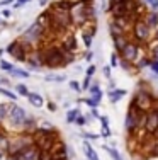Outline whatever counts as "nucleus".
<instances>
[{
	"mask_svg": "<svg viewBox=\"0 0 158 160\" xmlns=\"http://www.w3.org/2000/svg\"><path fill=\"white\" fill-rule=\"evenodd\" d=\"M58 133L55 129H43L36 128L32 133V142L41 152H51V148L55 147V143L58 142Z\"/></svg>",
	"mask_w": 158,
	"mask_h": 160,
	"instance_id": "nucleus-1",
	"label": "nucleus"
},
{
	"mask_svg": "<svg viewBox=\"0 0 158 160\" xmlns=\"http://www.w3.org/2000/svg\"><path fill=\"white\" fill-rule=\"evenodd\" d=\"M155 102H156V97L153 96V94L150 92V89L145 85V87H140V90L134 94L131 106H134L136 109H140L143 112H148L150 109L155 108Z\"/></svg>",
	"mask_w": 158,
	"mask_h": 160,
	"instance_id": "nucleus-2",
	"label": "nucleus"
},
{
	"mask_svg": "<svg viewBox=\"0 0 158 160\" xmlns=\"http://www.w3.org/2000/svg\"><path fill=\"white\" fill-rule=\"evenodd\" d=\"M129 34L133 36V39L136 41V43H140V44H146V43H150V41L153 39V29L150 28L143 19L134 21Z\"/></svg>",
	"mask_w": 158,
	"mask_h": 160,
	"instance_id": "nucleus-3",
	"label": "nucleus"
},
{
	"mask_svg": "<svg viewBox=\"0 0 158 160\" xmlns=\"http://www.w3.org/2000/svg\"><path fill=\"white\" fill-rule=\"evenodd\" d=\"M32 135L31 133H21V135L14 136V138L9 140V145H7V153H17V152H22L24 148H27L29 145H32Z\"/></svg>",
	"mask_w": 158,
	"mask_h": 160,
	"instance_id": "nucleus-4",
	"label": "nucleus"
},
{
	"mask_svg": "<svg viewBox=\"0 0 158 160\" xmlns=\"http://www.w3.org/2000/svg\"><path fill=\"white\" fill-rule=\"evenodd\" d=\"M141 48H143V44L140 43H136V41H127V44L124 46L121 51H119V56H121V60H126V62H129V63H136L138 60H140V56H141Z\"/></svg>",
	"mask_w": 158,
	"mask_h": 160,
	"instance_id": "nucleus-5",
	"label": "nucleus"
},
{
	"mask_svg": "<svg viewBox=\"0 0 158 160\" xmlns=\"http://www.w3.org/2000/svg\"><path fill=\"white\" fill-rule=\"evenodd\" d=\"M27 116H29V114L26 112L21 106H17L16 102H12L7 119H9V123H10V126H12V128H22V126H24V123H26V119H27Z\"/></svg>",
	"mask_w": 158,
	"mask_h": 160,
	"instance_id": "nucleus-6",
	"label": "nucleus"
},
{
	"mask_svg": "<svg viewBox=\"0 0 158 160\" xmlns=\"http://www.w3.org/2000/svg\"><path fill=\"white\" fill-rule=\"evenodd\" d=\"M31 46H27L26 43H22L21 39L17 41H12V43L7 46V51H9V55L12 56V58L19 60V62H26V56H27V53L31 51Z\"/></svg>",
	"mask_w": 158,
	"mask_h": 160,
	"instance_id": "nucleus-7",
	"label": "nucleus"
},
{
	"mask_svg": "<svg viewBox=\"0 0 158 160\" xmlns=\"http://www.w3.org/2000/svg\"><path fill=\"white\" fill-rule=\"evenodd\" d=\"M145 131L150 135H155L158 131V108H153L146 112V121H145Z\"/></svg>",
	"mask_w": 158,
	"mask_h": 160,
	"instance_id": "nucleus-8",
	"label": "nucleus"
},
{
	"mask_svg": "<svg viewBox=\"0 0 158 160\" xmlns=\"http://www.w3.org/2000/svg\"><path fill=\"white\" fill-rule=\"evenodd\" d=\"M131 39L129 34H117V36H112V41H114V46L117 49V53L127 44V41Z\"/></svg>",
	"mask_w": 158,
	"mask_h": 160,
	"instance_id": "nucleus-9",
	"label": "nucleus"
},
{
	"mask_svg": "<svg viewBox=\"0 0 158 160\" xmlns=\"http://www.w3.org/2000/svg\"><path fill=\"white\" fill-rule=\"evenodd\" d=\"M124 96H126V90L124 89H111L109 90V101H111L112 104H117Z\"/></svg>",
	"mask_w": 158,
	"mask_h": 160,
	"instance_id": "nucleus-10",
	"label": "nucleus"
},
{
	"mask_svg": "<svg viewBox=\"0 0 158 160\" xmlns=\"http://www.w3.org/2000/svg\"><path fill=\"white\" fill-rule=\"evenodd\" d=\"M27 101L31 102L32 106H34V108H43V104H44V99L39 96V94H36V92H29L27 96Z\"/></svg>",
	"mask_w": 158,
	"mask_h": 160,
	"instance_id": "nucleus-11",
	"label": "nucleus"
},
{
	"mask_svg": "<svg viewBox=\"0 0 158 160\" xmlns=\"http://www.w3.org/2000/svg\"><path fill=\"white\" fill-rule=\"evenodd\" d=\"M145 22H146V24H148L151 29L158 28V14H155V12L145 14Z\"/></svg>",
	"mask_w": 158,
	"mask_h": 160,
	"instance_id": "nucleus-12",
	"label": "nucleus"
},
{
	"mask_svg": "<svg viewBox=\"0 0 158 160\" xmlns=\"http://www.w3.org/2000/svg\"><path fill=\"white\" fill-rule=\"evenodd\" d=\"M84 150H85V157H87L89 160H99V157H97V153H95V150L90 147L89 142H84Z\"/></svg>",
	"mask_w": 158,
	"mask_h": 160,
	"instance_id": "nucleus-13",
	"label": "nucleus"
},
{
	"mask_svg": "<svg viewBox=\"0 0 158 160\" xmlns=\"http://www.w3.org/2000/svg\"><path fill=\"white\" fill-rule=\"evenodd\" d=\"M89 92H90V96L95 99V101H99V102H100V99H102V92H100L99 83H92V85L89 87Z\"/></svg>",
	"mask_w": 158,
	"mask_h": 160,
	"instance_id": "nucleus-14",
	"label": "nucleus"
},
{
	"mask_svg": "<svg viewBox=\"0 0 158 160\" xmlns=\"http://www.w3.org/2000/svg\"><path fill=\"white\" fill-rule=\"evenodd\" d=\"M9 73L12 75V77H17V78H29V77H31V73H29V72L22 70V68H16V67H14Z\"/></svg>",
	"mask_w": 158,
	"mask_h": 160,
	"instance_id": "nucleus-15",
	"label": "nucleus"
},
{
	"mask_svg": "<svg viewBox=\"0 0 158 160\" xmlns=\"http://www.w3.org/2000/svg\"><path fill=\"white\" fill-rule=\"evenodd\" d=\"M99 119H100V123H102V136H104V138H109V136H111V129H109V118L107 116H100Z\"/></svg>",
	"mask_w": 158,
	"mask_h": 160,
	"instance_id": "nucleus-16",
	"label": "nucleus"
},
{
	"mask_svg": "<svg viewBox=\"0 0 158 160\" xmlns=\"http://www.w3.org/2000/svg\"><path fill=\"white\" fill-rule=\"evenodd\" d=\"M80 109L75 108V109H70L68 112H66V123H75V119H77L78 116H80Z\"/></svg>",
	"mask_w": 158,
	"mask_h": 160,
	"instance_id": "nucleus-17",
	"label": "nucleus"
},
{
	"mask_svg": "<svg viewBox=\"0 0 158 160\" xmlns=\"http://www.w3.org/2000/svg\"><path fill=\"white\" fill-rule=\"evenodd\" d=\"M10 106H12V102H10V104H0V123L7 119L9 111H10Z\"/></svg>",
	"mask_w": 158,
	"mask_h": 160,
	"instance_id": "nucleus-18",
	"label": "nucleus"
},
{
	"mask_svg": "<svg viewBox=\"0 0 158 160\" xmlns=\"http://www.w3.org/2000/svg\"><path fill=\"white\" fill-rule=\"evenodd\" d=\"M104 150L107 152L109 155H111V158L112 160H124L121 155H119V152L116 150V148H112V147H107V145H104Z\"/></svg>",
	"mask_w": 158,
	"mask_h": 160,
	"instance_id": "nucleus-19",
	"label": "nucleus"
},
{
	"mask_svg": "<svg viewBox=\"0 0 158 160\" xmlns=\"http://www.w3.org/2000/svg\"><path fill=\"white\" fill-rule=\"evenodd\" d=\"M82 39H84V46L90 49L92 48V41H93V36L92 34H89V32H82Z\"/></svg>",
	"mask_w": 158,
	"mask_h": 160,
	"instance_id": "nucleus-20",
	"label": "nucleus"
},
{
	"mask_svg": "<svg viewBox=\"0 0 158 160\" xmlns=\"http://www.w3.org/2000/svg\"><path fill=\"white\" fill-rule=\"evenodd\" d=\"M44 80H46V82H65L66 77L65 75H53V73H50V75L44 77Z\"/></svg>",
	"mask_w": 158,
	"mask_h": 160,
	"instance_id": "nucleus-21",
	"label": "nucleus"
},
{
	"mask_svg": "<svg viewBox=\"0 0 158 160\" xmlns=\"http://www.w3.org/2000/svg\"><path fill=\"white\" fill-rule=\"evenodd\" d=\"M80 102H85V104H87V106H89L90 109H92V108H97V106L100 104V102H99V101H95V99H93V97H87V99H80Z\"/></svg>",
	"mask_w": 158,
	"mask_h": 160,
	"instance_id": "nucleus-22",
	"label": "nucleus"
},
{
	"mask_svg": "<svg viewBox=\"0 0 158 160\" xmlns=\"http://www.w3.org/2000/svg\"><path fill=\"white\" fill-rule=\"evenodd\" d=\"M16 90H17L19 96H24V97L29 94V89L24 85V83H17V85H16Z\"/></svg>",
	"mask_w": 158,
	"mask_h": 160,
	"instance_id": "nucleus-23",
	"label": "nucleus"
},
{
	"mask_svg": "<svg viewBox=\"0 0 158 160\" xmlns=\"http://www.w3.org/2000/svg\"><path fill=\"white\" fill-rule=\"evenodd\" d=\"M7 145H9V138L3 133H0V150L7 152Z\"/></svg>",
	"mask_w": 158,
	"mask_h": 160,
	"instance_id": "nucleus-24",
	"label": "nucleus"
},
{
	"mask_svg": "<svg viewBox=\"0 0 158 160\" xmlns=\"http://www.w3.org/2000/svg\"><path fill=\"white\" fill-rule=\"evenodd\" d=\"M0 94H2V96H5V97H9L10 101H17V96L14 92H10V90H7V89H2V87H0Z\"/></svg>",
	"mask_w": 158,
	"mask_h": 160,
	"instance_id": "nucleus-25",
	"label": "nucleus"
},
{
	"mask_svg": "<svg viewBox=\"0 0 158 160\" xmlns=\"http://www.w3.org/2000/svg\"><path fill=\"white\" fill-rule=\"evenodd\" d=\"M0 68H2L3 72H7V73H9V72L14 68V65L9 63V62H5V60H0Z\"/></svg>",
	"mask_w": 158,
	"mask_h": 160,
	"instance_id": "nucleus-26",
	"label": "nucleus"
},
{
	"mask_svg": "<svg viewBox=\"0 0 158 160\" xmlns=\"http://www.w3.org/2000/svg\"><path fill=\"white\" fill-rule=\"evenodd\" d=\"M70 89L73 90V92H80V90H82V85L77 82V80H70Z\"/></svg>",
	"mask_w": 158,
	"mask_h": 160,
	"instance_id": "nucleus-27",
	"label": "nucleus"
},
{
	"mask_svg": "<svg viewBox=\"0 0 158 160\" xmlns=\"http://www.w3.org/2000/svg\"><path fill=\"white\" fill-rule=\"evenodd\" d=\"M146 5H150L153 10H158V0H143Z\"/></svg>",
	"mask_w": 158,
	"mask_h": 160,
	"instance_id": "nucleus-28",
	"label": "nucleus"
},
{
	"mask_svg": "<svg viewBox=\"0 0 158 160\" xmlns=\"http://www.w3.org/2000/svg\"><path fill=\"white\" fill-rule=\"evenodd\" d=\"M95 70H97V68H95V65H90V67L87 68V72H85V75L92 78V77H93V73H95Z\"/></svg>",
	"mask_w": 158,
	"mask_h": 160,
	"instance_id": "nucleus-29",
	"label": "nucleus"
},
{
	"mask_svg": "<svg viewBox=\"0 0 158 160\" xmlns=\"http://www.w3.org/2000/svg\"><path fill=\"white\" fill-rule=\"evenodd\" d=\"M150 68L158 75V60H151V62H150Z\"/></svg>",
	"mask_w": 158,
	"mask_h": 160,
	"instance_id": "nucleus-30",
	"label": "nucleus"
},
{
	"mask_svg": "<svg viewBox=\"0 0 158 160\" xmlns=\"http://www.w3.org/2000/svg\"><path fill=\"white\" fill-rule=\"evenodd\" d=\"M117 63H119L117 55H116V53H112V55H111V67H117Z\"/></svg>",
	"mask_w": 158,
	"mask_h": 160,
	"instance_id": "nucleus-31",
	"label": "nucleus"
},
{
	"mask_svg": "<svg viewBox=\"0 0 158 160\" xmlns=\"http://www.w3.org/2000/svg\"><path fill=\"white\" fill-rule=\"evenodd\" d=\"M82 136L87 140H97L99 138V135H93V133H82Z\"/></svg>",
	"mask_w": 158,
	"mask_h": 160,
	"instance_id": "nucleus-32",
	"label": "nucleus"
},
{
	"mask_svg": "<svg viewBox=\"0 0 158 160\" xmlns=\"http://www.w3.org/2000/svg\"><path fill=\"white\" fill-rule=\"evenodd\" d=\"M75 123H77L78 126H84V124L87 123V119H85V118H84V116H82V114H80V116H78L77 119H75Z\"/></svg>",
	"mask_w": 158,
	"mask_h": 160,
	"instance_id": "nucleus-33",
	"label": "nucleus"
},
{
	"mask_svg": "<svg viewBox=\"0 0 158 160\" xmlns=\"http://www.w3.org/2000/svg\"><path fill=\"white\" fill-rule=\"evenodd\" d=\"M89 87H90V77H85L84 83H82V90H89Z\"/></svg>",
	"mask_w": 158,
	"mask_h": 160,
	"instance_id": "nucleus-34",
	"label": "nucleus"
},
{
	"mask_svg": "<svg viewBox=\"0 0 158 160\" xmlns=\"http://www.w3.org/2000/svg\"><path fill=\"white\" fill-rule=\"evenodd\" d=\"M90 118H97V119L100 118V114H99V111H97V108H92V111H90V116H89V119H90Z\"/></svg>",
	"mask_w": 158,
	"mask_h": 160,
	"instance_id": "nucleus-35",
	"label": "nucleus"
},
{
	"mask_svg": "<svg viewBox=\"0 0 158 160\" xmlns=\"http://www.w3.org/2000/svg\"><path fill=\"white\" fill-rule=\"evenodd\" d=\"M104 75H105V78H111V67H109V65H105L104 67Z\"/></svg>",
	"mask_w": 158,
	"mask_h": 160,
	"instance_id": "nucleus-36",
	"label": "nucleus"
},
{
	"mask_svg": "<svg viewBox=\"0 0 158 160\" xmlns=\"http://www.w3.org/2000/svg\"><path fill=\"white\" fill-rule=\"evenodd\" d=\"M92 58H93V53L89 49V51L85 53V62H89V63H90V62H92Z\"/></svg>",
	"mask_w": 158,
	"mask_h": 160,
	"instance_id": "nucleus-37",
	"label": "nucleus"
},
{
	"mask_svg": "<svg viewBox=\"0 0 158 160\" xmlns=\"http://www.w3.org/2000/svg\"><path fill=\"white\" fill-rule=\"evenodd\" d=\"M66 155H68V158H73L75 157V152L71 147H66Z\"/></svg>",
	"mask_w": 158,
	"mask_h": 160,
	"instance_id": "nucleus-38",
	"label": "nucleus"
},
{
	"mask_svg": "<svg viewBox=\"0 0 158 160\" xmlns=\"http://www.w3.org/2000/svg\"><path fill=\"white\" fill-rule=\"evenodd\" d=\"M153 39H155L156 43H158V28H155V29H153Z\"/></svg>",
	"mask_w": 158,
	"mask_h": 160,
	"instance_id": "nucleus-39",
	"label": "nucleus"
},
{
	"mask_svg": "<svg viewBox=\"0 0 158 160\" xmlns=\"http://www.w3.org/2000/svg\"><path fill=\"white\" fill-rule=\"evenodd\" d=\"M14 0H0V7L2 5H9V3H12Z\"/></svg>",
	"mask_w": 158,
	"mask_h": 160,
	"instance_id": "nucleus-40",
	"label": "nucleus"
},
{
	"mask_svg": "<svg viewBox=\"0 0 158 160\" xmlns=\"http://www.w3.org/2000/svg\"><path fill=\"white\" fill-rule=\"evenodd\" d=\"M0 83H3V85H9V78H5V77H0Z\"/></svg>",
	"mask_w": 158,
	"mask_h": 160,
	"instance_id": "nucleus-41",
	"label": "nucleus"
},
{
	"mask_svg": "<svg viewBox=\"0 0 158 160\" xmlns=\"http://www.w3.org/2000/svg\"><path fill=\"white\" fill-rule=\"evenodd\" d=\"M48 108H50V111H56V104H55V102H50Z\"/></svg>",
	"mask_w": 158,
	"mask_h": 160,
	"instance_id": "nucleus-42",
	"label": "nucleus"
},
{
	"mask_svg": "<svg viewBox=\"0 0 158 160\" xmlns=\"http://www.w3.org/2000/svg\"><path fill=\"white\" fill-rule=\"evenodd\" d=\"M3 17H10V10H3Z\"/></svg>",
	"mask_w": 158,
	"mask_h": 160,
	"instance_id": "nucleus-43",
	"label": "nucleus"
},
{
	"mask_svg": "<svg viewBox=\"0 0 158 160\" xmlns=\"http://www.w3.org/2000/svg\"><path fill=\"white\" fill-rule=\"evenodd\" d=\"M17 2L21 3V5H24V3H29V2H31V0H17Z\"/></svg>",
	"mask_w": 158,
	"mask_h": 160,
	"instance_id": "nucleus-44",
	"label": "nucleus"
},
{
	"mask_svg": "<svg viewBox=\"0 0 158 160\" xmlns=\"http://www.w3.org/2000/svg\"><path fill=\"white\" fill-rule=\"evenodd\" d=\"M12 7H14V9H21L22 5H21V3H19V2H16V3H14V5H12Z\"/></svg>",
	"mask_w": 158,
	"mask_h": 160,
	"instance_id": "nucleus-45",
	"label": "nucleus"
},
{
	"mask_svg": "<svg viewBox=\"0 0 158 160\" xmlns=\"http://www.w3.org/2000/svg\"><path fill=\"white\" fill-rule=\"evenodd\" d=\"M46 3H48V0H39V5H41V7L46 5Z\"/></svg>",
	"mask_w": 158,
	"mask_h": 160,
	"instance_id": "nucleus-46",
	"label": "nucleus"
},
{
	"mask_svg": "<svg viewBox=\"0 0 158 160\" xmlns=\"http://www.w3.org/2000/svg\"><path fill=\"white\" fill-rule=\"evenodd\" d=\"M5 153H7V152H3V150H0V160H2L3 157H5Z\"/></svg>",
	"mask_w": 158,
	"mask_h": 160,
	"instance_id": "nucleus-47",
	"label": "nucleus"
}]
</instances>
